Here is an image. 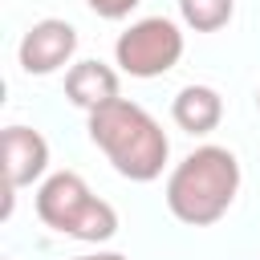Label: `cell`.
Returning a JSON list of instances; mask_svg holds the SVG:
<instances>
[{"mask_svg":"<svg viewBox=\"0 0 260 260\" xmlns=\"http://www.w3.org/2000/svg\"><path fill=\"white\" fill-rule=\"evenodd\" d=\"M73 260H126V256H118V252H93V256H73Z\"/></svg>","mask_w":260,"mask_h":260,"instance_id":"11","label":"cell"},{"mask_svg":"<svg viewBox=\"0 0 260 260\" xmlns=\"http://www.w3.org/2000/svg\"><path fill=\"white\" fill-rule=\"evenodd\" d=\"M240 191V162L228 146H195L167 179V207L179 223L207 228L228 215Z\"/></svg>","mask_w":260,"mask_h":260,"instance_id":"2","label":"cell"},{"mask_svg":"<svg viewBox=\"0 0 260 260\" xmlns=\"http://www.w3.org/2000/svg\"><path fill=\"white\" fill-rule=\"evenodd\" d=\"M77 53V28L69 20H57V16H45L37 20L24 37H20V69L32 73V77H45V73H57L69 57Z\"/></svg>","mask_w":260,"mask_h":260,"instance_id":"5","label":"cell"},{"mask_svg":"<svg viewBox=\"0 0 260 260\" xmlns=\"http://www.w3.org/2000/svg\"><path fill=\"white\" fill-rule=\"evenodd\" d=\"M171 118L187 134H211L223 118V98L211 85H183L171 102Z\"/></svg>","mask_w":260,"mask_h":260,"instance_id":"8","label":"cell"},{"mask_svg":"<svg viewBox=\"0 0 260 260\" xmlns=\"http://www.w3.org/2000/svg\"><path fill=\"white\" fill-rule=\"evenodd\" d=\"M0 150H4L8 191L32 187V183L45 175V167H49V142H45L41 130H32V126H8L4 138H0Z\"/></svg>","mask_w":260,"mask_h":260,"instance_id":"6","label":"cell"},{"mask_svg":"<svg viewBox=\"0 0 260 260\" xmlns=\"http://www.w3.org/2000/svg\"><path fill=\"white\" fill-rule=\"evenodd\" d=\"M37 215L45 228L73 236V240H85V244H102L118 232V211L106 199H98L77 171H57L41 183Z\"/></svg>","mask_w":260,"mask_h":260,"instance_id":"3","label":"cell"},{"mask_svg":"<svg viewBox=\"0 0 260 260\" xmlns=\"http://www.w3.org/2000/svg\"><path fill=\"white\" fill-rule=\"evenodd\" d=\"M256 106H260V93H256Z\"/></svg>","mask_w":260,"mask_h":260,"instance_id":"12","label":"cell"},{"mask_svg":"<svg viewBox=\"0 0 260 260\" xmlns=\"http://www.w3.org/2000/svg\"><path fill=\"white\" fill-rule=\"evenodd\" d=\"M85 4H89L102 20H122V16H130L142 0H85Z\"/></svg>","mask_w":260,"mask_h":260,"instance_id":"10","label":"cell"},{"mask_svg":"<svg viewBox=\"0 0 260 260\" xmlns=\"http://www.w3.org/2000/svg\"><path fill=\"white\" fill-rule=\"evenodd\" d=\"M89 138L93 146L114 162V171L130 183H150L162 175L171 142L162 134V126L134 102L114 98L102 110L89 114Z\"/></svg>","mask_w":260,"mask_h":260,"instance_id":"1","label":"cell"},{"mask_svg":"<svg viewBox=\"0 0 260 260\" xmlns=\"http://www.w3.org/2000/svg\"><path fill=\"white\" fill-rule=\"evenodd\" d=\"M236 12V0H179V16L187 28L195 32H215L232 20Z\"/></svg>","mask_w":260,"mask_h":260,"instance_id":"9","label":"cell"},{"mask_svg":"<svg viewBox=\"0 0 260 260\" xmlns=\"http://www.w3.org/2000/svg\"><path fill=\"white\" fill-rule=\"evenodd\" d=\"M114 57L130 77H162L183 57V32L167 16H142L118 37Z\"/></svg>","mask_w":260,"mask_h":260,"instance_id":"4","label":"cell"},{"mask_svg":"<svg viewBox=\"0 0 260 260\" xmlns=\"http://www.w3.org/2000/svg\"><path fill=\"white\" fill-rule=\"evenodd\" d=\"M65 98L73 106H81L85 114H93V110H102L106 102L118 98V73L102 61H77L65 73Z\"/></svg>","mask_w":260,"mask_h":260,"instance_id":"7","label":"cell"}]
</instances>
